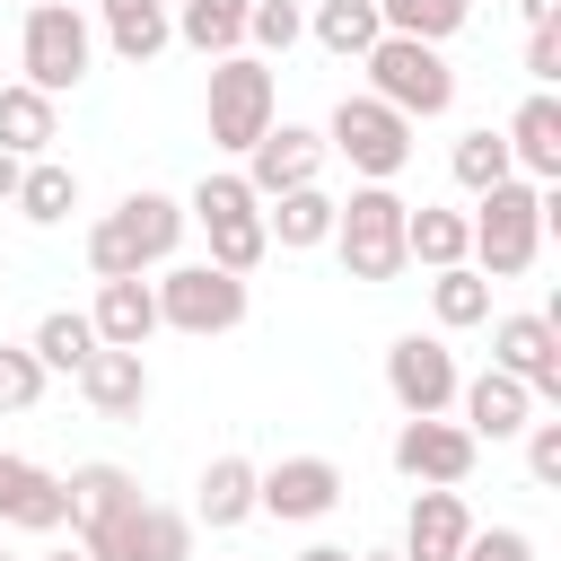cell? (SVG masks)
Returning <instances> with one entry per match:
<instances>
[{
	"instance_id": "1",
	"label": "cell",
	"mask_w": 561,
	"mask_h": 561,
	"mask_svg": "<svg viewBox=\"0 0 561 561\" xmlns=\"http://www.w3.org/2000/svg\"><path fill=\"white\" fill-rule=\"evenodd\" d=\"M184 202L175 193H123L96 228H88V272L96 280H123V272H158V263H175V245H184Z\"/></svg>"
},
{
	"instance_id": "2",
	"label": "cell",
	"mask_w": 561,
	"mask_h": 561,
	"mask_svg": "<svg viewBox=\"0 0 561 561\" xmlns=\"http://www.w3.org/2000/svg\"><path fill=\"white\" fill-rule=\"evenodd\" d=\"M465 237H473L465 263H473L482 280H517V272H535V254H543V184L500 175L491 193H473Z\"/></svg>"
},
{
	"instance_id": "3",
	"label": "cell",
	"mask_w": 561,
	"mask_h": 561,
	"mask_svg": "<svg viewBox=\"0 0 561 561\" xmlns=\"http://www.w3.org/2000/svg\"><path fill=\"white\" fill-rule=\"evenodd\" d=\"M359 70H368V96H386L403 123H438V114L456 105V61H447V44L377 35V44L359 53Z\"/></svg>"
},
{
	"instance_id": "4",
	"label": "cell",
	"mask_w": 561,
	"mask_h": 561,
	"mask_svg": "<svg viewBox=\"0 0 561 561\" xmlns=\"http://www.w3.org/2000/svg\"><path fill=\"white\" fill-rule=\"evenodd\" d=\"M202 123H210V149L245 158L272 123H280V79L263 53H219L210 61V88H202Z\"/></svg>"
},
{
	"instance_id": "5",
	"label": "cell",
	"mask_w": 561,
	"mask_h": 561,
	"mask_svg": "<svg viewBox=\"0 0 561 561\" xmlns=\"http://www.w3.org/2000/svg\"><path fill=\"white\" fill-rule=\"evenodd\" d=\"M403 193L394 184H351V202H333V254H342V272L351 280H403Z\"/></svg>"
},
{
	"instance_id": "6",
	"label": "cell",
	"mask_w": 561,
	"mask_h": 561,
	"mask_svg": "<svg viewBox=\"0 0 561 561\" xmlns=\"http://www.w3.org/2000/svg\"><path fill=\"white\" fill-rule=\"evenodd\" d=\"M18 70H26V88H44V96L79 88V79L96 70V18H88L79 0L26 9V26H18Z\"/></svg>"
},
{
	"instance_id": "7",
	"label": "cell",
	"mask_w": 561,
	"mask_h": 561,
	"mask_svg": "<svg viewBox=\"0 0 561 561\" xmlns=\"http://www.w3.org/2000/svg\"><path fill=\"white\" fill-rule=\"evenodd\" d=\"M324 149H333L359 184H394V175L412 167V123H403L386 96H368V88H359V96H342V105H333Z\"/></svg>"
},
{
	"instance_id": "8",
	"label": "cell",
	"mask_w": 561,
	"mask_h": 561,
	"mask_svg": "<svg viewBox=\"0 0 561 561\" xmlns=\"http://www.w3.org/2000/svg\"><path fill=\"white\" fill-rule=\"evenodd\" d=\"M149 289H158V324H167V333L210 342V333H237V324H245V272H219V263H167Z\"/></svg>"
},
{
	"instance_id": "9",
	"label": "cell",
	"mask_w": 561,
	"mask_h": 561,
	"mask_svg": "<svg viewBox=\"0 0 561 561\" xmlns=\"http://www.w3.org/2000/svg\"><path fill=\"white\" fill-rule=\"evenodd\" d=\"M342 465L333 456H280V465H254V517H280V526H316L342 508Z\"/></svg>"
},
{
	"instance_id": "10",
	"label": "cell",
	"mask_w": 561,
	"mask_h": 561,
	"mask_svg": "<svg viewBox=\"0 0 561 561\" xmlns=\"http://www.w3.org/2000/svg\"><path fill=\"white\" fill-rule=\"evenodd\" d=\"M456 386H465V368H456L447 333H394L386 342V394H394V412H456Z\"/></svg>"
},
{
	"instance_id": "11",
	"label": "cell",
	"mask_w": 561,
	"mask_h": 561,
	"mask_svg": "<svg viewBox=\"0 0 561 561\" xmlns=\"http://www.w3.org/2000/svg\"><path fill=\"white\" fill-rule=\"evenodd\" d=\"M473 456H482V438L447 412H403V430H394V473L403 482H456L465 491Z\"/></svg>"
},
{
	"instance_id": "12",
	"label": "cell",
	"mask_w": 561,
	"mask_h": 561,
	"mask_svg": "<svg viewBox=\"0 0 561 561\" xmlns=\"http://www.w3.org/2000/svg\"><path fill=\"white\" fill-rule=\"evenodd\" d=\"M324 131H307V123H272L254 149H245V184H254V202H272V193H298V184H324Z\"/></svg>"
},
{
	"instance_id": "13",
	"label": "cell",
	"mask_w": 561,
	"mask_h": 561,
	"mask_svg": "<svg viewBox=\"0 0 561 561\" xmlns=\"http://www.w3.org/2000/svg\"><path fill=\"white\" fill-rule=\"evenodd\" d=\"M491 368H508L535 403H561V324L552 316H500L491 324Z\"/></svg>"
},
{
	"instance_id": "14",
	"label": "cell",
	"mask_w": 561,
	"mask_h": 561,
	"mask_svg": "<svg viewBox=\"0 0 561 561\" xmlns=\"http://www.w3.org/2000/svg\"><path fill=\"white\" fill-rule=\"evenodd\" d=\"M465 535H473L465 491H456V482H421L412 508H403V561H456Z\"/></svg>"
},
{
	"instance_id": "15",
	"label": "cell",
	"mask_w": 561,
	"mask_h": 561,
	"mask_svg": "<svg viewBox=\"0 0 561 561\" xmlns=\"http://www.w3.org/2000/svg\"><path fill=\"white\" fill-rule=\"evenodd\" d=\"M0 526H18V535H61V526H70L61 473H44V465H26V456L0 447Z\"/></svg>"
},
{
	"instance_id": "16",
	"label": "cell",
	"mask_w": 561,
	"mask_h": 561,
	"mask_svg": "<svg viewBox=\"0 0 561 561\" xmlns=\"http://www.w3.org/2000/svg\"><path fill=\"white\" fill-rule=\"evenodd\" d=\"M79 394H88V412H96V421H140V412H149V359H140V351L96 342V351H88V368H79Z\"/></svg>"
},
{
	"instance_id": "17",
	"label": "cell",
	"mask_w": 561,
	"mask_h": 561,
	"mask_svg": "<svg viewBox=\"0 0 561 561\" xmlns=\"http://www.w3.org/2000/svg\"><path fill=\"white\" fill-rule=\"evenodd\" d=\"M535 412H543V403H535L508 368H482V377H465V386H456V421H465L473 438H491V447H500V438H517Z\"/></svg>"
},
{
	"instance_id": "18",
	"label": "cell",
	"mask_w": 561,
	"mask_h": 561,
	"mask_svg": "<svg viewBox=\"0 0 561 561\" xmlns=\"http://www.w3.org/2000/svg\"><path fill=\"white\" fill-rule=\"evenodd\" d=\"M508 167L526 175V184H561V96L552 88H535L517 114H508Z\"/></svg>"
},
{
	"instance_id": "19",
	"label": "cell",
	"mask_w": 561,
	"mask_h": 561,
	"mask_svg": "<svg viewBox=\"0 0 561 561\" xmlns=\"http://www.w3.org/2000/svg\"><path fill=\"white\" fill-rule=\"evenodd\" d=\"M96 35H105L131 70H149V61L175 44V0H96Z\"/></svg>"
},
{
	"instance_id": "20",
	"label": "cell",
	"mask_w": 561,
	"mask_h": 561,
	"mask_svg": "<svg viewBox=\"0 0 561 561\" xmlns=\"http://www.w3.org/2000/svg\"><path fill=\"white\" fill-rule=\"evenodd\" d=\"M88 324H96V342H114V351H140V342L158 333V289H149L140 272H123V280H96V307H88Z\"/></svg>"
},
{
	"instance_id": "21",
	"label": "cell",
	"mask_w": 561,
	"mask_h": 561,
	"mask_svg": "<svg viewBox=\"0 0 561 561\" xmlns=\"http://www.w3.org/2000/svg\"><path fill=\"white\" fill-rule=\"evenodd\" d=\"M263 237H272L280 254H316V245L333 237V193H324V184L272 193V202H263Z\"/></svg>"
},
{
	"instance_id": "22",
	"label": "cell",
	"mask_w": 561,
	"mask_h": 561,
	"mask_svg": "<svg viewBox=\"0 0 561 561\" xmlns=\"http://www.w3.org/2000/svg\"><path fill=\"white\" fill-rule=\"evenodd\" d=\"M53 131H61V96H44L26 79H0V149L9 158H44Z\"/></svg>"
},
{
	"instance_id": "23",
	"label": "cell",
	"mask_w": 561,
	"mask_h": 561,
	"mask_svg": "<svg viewBox=\"0 0 561 561\" xmlns=\"http://www.w3.org/2000/svg\"><path fill=\"white\" fill-rule=\"evenodd\" d=\"M9 210H18V219H35V228H61V219L79 210V167H61L53 149H44V158H26V167H18Z\"/></svg>"
},
{
	"instance_id": "24",
	"label": "cell",
	"mask_w": 561,
	"mask_h": 561,
	"mask_svg": "<svg viewBox=\"0 0 561 561\" xmlns=\"http://www.w3.org/2000/svg\"><path fill=\"white\" fill-rule=\"evenodd\" d=\"M61 491H70V535L79 526H96V517H123V508H140V473L131 465H79V473H61Z\"/></svg>"
},
{
	"instance_id": "25",
	"label": "cell",
	"mask_w": 561,
	"mask_h": 561,
	"mask_svg": "<svg viewBox=\"0 0 561 561\" xmlns=\"http://www.w3.org/2000/svg\"><path fill=\"white\" fill-rule=\"evenodd\" d=\"M193 517H202L210 535L245 526V517H254V465H245V456H210V465H202V491H193Z\"/></svg>"
},
{
	"instance_id": "26",
	"label": "cell",
	"mask_w": 561,
	"mask_h": 561,
	"mask_svg": "<svg viewBox=\"0 0 561 561\" xmlns=\"http://www.w3.org/2000/svg\"><path fill=\"white\" fill-rule=\"evenodd\" d=\"M465 210H438V202H412L403 210V263H421V272H447V263H465Z\"/></svg>"
},
{
	"instance_id": "27",
	"label": "cell",
	"mask_w": 561,
	"mask_h": 561,
	"mask_svg": "<svg viewBox=\"0 0 561 561\" xmlns=\"http://www.w3.org/2000/svg\"><path fill=\"white\" fill-rule=\"evenodd\" d=\"M245 9L254 0H175V44H193L202 61L245 53Z\"/></svg>"
},
{
	"instance_id": "28",
	"label": "cell",
	"mask_w": 561,
	"mask_h": 561,
	"mask_svg": "<svg viewBox=\"0 0 561 561\" xmlns=\"http://www.w3.org/2000/svg\"><path fill=\"white\" fill-rule=\"evenodd\" d=\"M26 351L44 359V377H79V368H88V351H96V324H88V307H53V316L26 333Z\"/></svg>"
},
{
	"instance_id": "29",
	"label": "cell",
	"mask_w": 561,
	"mask_h": 561,
	"mask_svg": "<svg viewBox=\"0 0 561 561\" xmlns=\"http://www.w3.org/2000/svg\"><path fill=\"white\" fill-rule=\"evenodd\" d=\"M307 35H316V53H333V61H359V53H368L386 26H377V0H316Z\"/></svg>"
},
{
	"instance_id": "30",
	"label": "cell",
	"mask_w": 561,
	"mask_h": 561,
	"mask_svg": "<svg viewBox=\"0 0 561 561\" xmlns=\"http://www.w3.org/2000/svg\"><path fill=\"white\" fill-rule=\"evenodd\" d=\"M430 316H438V333L491 324V280H482L473 263H447V272H430Z\"/></svg>"
},
{
	"instance_id": "31",
	"label": "cell",
	"mask_w": 561,
	"mask_h": 561,
	"mask_svg": "<svg viewBox=\"0 0 561 561\" xmlns=\"http://www.w3.org/2000/svg\"><path fill=\"white\" fill-rule=\"evenodd\" d=\"M123 561H193V517L140 500L131 508V535H123Z\"/></svg>"
},
{
	"instance_id": "32",
	"label": "cell",
	"mask_w": 561,
	"mask_h": 561,
	"mask_svg": "<svg viewBox=\"0 0 561 561\" xmlns=\"http://www.w3.org/2000/svg\"><path fill=\"white\" fill-rule=\"evenodd\" d=\"M202 237H210V263H219V272H254V263L272 254L263 202H254V210H228V219H202Z\"/></svg>"
},
{
	"instance_id": "33",
	"label": "cell",
	"mask_w": 561,
	"mask_h": 561,
	"mask_svg": "<svg viewBox=\"0 0 561 561\" xmlns=\"http://www.w3.org/2000/svg\"><path fill=\"white\" fill-rule=\"evenodd\" d=\"M465 18H473V0H377V26L386 35H421V44H447Z\"/></svg>"
},
{
	"instance_id": "34",
	"label": "cell",
	"mask_w": 561,
	"mask_h": 561,
	"mask_svg": "<svg viewBox=\"0 0 561 561\" xmlns=\"http://www.w3.org/2000/svg\"><path fill=\"white\" fill-rule=\"evenodd\" d=\"M447 175H456L465 193H491V184H500V175H517V167H508V140L482 123V131H456V149H447Z\"/></svg>"
},
{
	"instance_id": "35",
	"label": "cell",
	"mask_w": 561,
	"mask_h": 561,
	"mask_svg": "<svg viewBox=\"0 0 561 561\" xmlns=\"http://www.w3.org/2000/svg\"><path fill=\"white\" fill-rule=\"evenodd\" d=\"M298 35H307V9H298V0H254V9H245V44H254L263 61H280Z\"/></svg>"
},
{
	"instance_id": "36",
	"label": "cell",
	"mask_w": 561,
	"mask_h": 561,
	"mask_svg": "<svg viewBox=\"0 0 561 561\" xmlns=\"http://www.w3.org/2000/svg\"><path fill=\"white\" fill-rule=\"evenodd\" d=\"M44 403V359L26 342H0V412H35Z\"/></svg>"
},
{
	"instance_id": "37",
	"label": "cell",
	"mask_w": 561,
	"mask_h": 561,
	"mask_svg": "<svg viewBox=\"0 0 561 561\" xmlns=\"http://www.w3.org/2000/svg\"><path fill=\"white\" fill-rule=\"evenodd\" d=\"M526 482L535 491H561V421H526Z\"/></svg>"
},
{
	"instance_id": "38",
	"label": "cell",
	"mask_w": 561,
	"mask_h": 561,
	"mask_svg": "<svg viewBox=\"0 0 561 561\" xmlns=\"http://www.w3.org/2000/svg\"><path fill=\"white\" fill-rule=\"evenodd\" d=\"M456 561H535V535L526 526H473Z\"/></svg>"
},
{
	"instance_id": "39",
	"label": "cell",
	"mask_w": 561,
	"mask_h": 561,
	"mask_svg": "<svg viewBox=\"0 0 561 561\" xmlns=\"http://www.w3.org/2000/svg\"><path fill=\"white\" fill-rule=\"evenodd\" d=\"M526 79H535V88L561 79V26H526Z\"/></svg>"
},
{
	"instance_id": "40",
	"label": "cell",
	"mask_w": 561,
	"mask_h": 561,
	"mask_svg": "<svg viewBox=\"0 0 561 561\" xmlns=\"http://www.w3.org/2000/svg\"><path fill=\"white\" fill-rule=\"evenodd\" d=\"M517 18L526 26H561V0H517Z\"/></svg>"
},
{
	"instance_id": "41",
	"label": "cell",
	"mask_w": 561,
	"mask_h": 561,
	"mask_svg": "<svg viewBox=\"0 0 561 561\" xmlns=\"http://www.w3.org/2000/svg\"><path fill=\"white\" fill-rule=\"evenodd\" d=\"M18 167H26V158H9V149H0V210H9V193H18Z\"/></svg>"
},
{
	"instance_id": "42",
	"label": "cell",
	"mask_w": 561,
	"mask_h": 561,
	"mask_svg": "<svg viewBox=\"0 0 561 561\" xmlns=\"http://www.w3.org/2000/svg\"><path fill=\"white\" fill-rule=\"evenodd\" d=\"M298 561H351V552H342V543H307Z\"/></svg>"
},
{
	"instance_id": "43",
	"label": "cell",
	"mask_w": 561,
	"mask_h": 561,
	"mask_svg": "<svg viewBox=\"0 0 561 561\" xmlns=\"http://www.w3.org/2000/svg\"><path fill=\"white\" fill-rule=\"evenodd\" d=\"M351 561H403V552H351Z\"/></svg>"
},
{
	"instance_id": "44",
	"label": "cell",
	"mask_w": 561,
	"mask_h": 561,
	"mask_svg": "<svg viewBox=\"0 0 561 561\" xmlns=\"http://www.w3.org/2000/svg\"><path fill=\"white\" fill-rule=\"evenodd\" d=\"M44 561H88V552H44Z\"/></svg>"
},
{
	"instance_id": "45",
	"label": "cell",
	"mask_w": 561,
	"mask_h": 561,
	"mask_svg": "<svg viewBox=\"0 0 561 561\" xmlns=\"http://www.w3.org/2000/svg\"><path fill=\"white\" fill-rule=\"evenodd\" d=\"M18 9H44V0H18Z\"/></svg>"
},
{
	"instance_id": "46",
	"label": "cell",
	"mask_w": 561,
	"mask_h": 561,
	"mask_svg": "<svg viewBox=\"0 0 561 561\" xmlns=\"http://www.w3.org/2000/svg\"><path fill=\"white\" fill-rule=\"evenodd\" d=\"M0 561H18V552H0Z\"/></svg>"
}]
</instances>
